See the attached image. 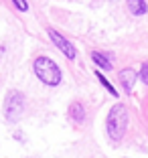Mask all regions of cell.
I'll list each match as a JSON object with an SVG mask.
<instances>
[{"mask_svg":"<svg viewBox=\"0 0 148 158\" xmlns=\"http://www.w3.org/2000/svg\"><path fill=\"white\" fill-rule=\"evenodd\" d=\"M126 128H128V110L122 103H116L110 110V114H108V122H106L108 136L118 142V140H122Z\"/></svg>","mask_w":148,"mask_h":158,"instance_id":"cell-1","label":"cell"},{"mask_svg":"<svg viewBox=\"0 0 148 158\" xmlns=\"http://www.w3.org/2000/svg\"><path fill=\"white\" fill-rule=\"evenodd\" d=\"M35 73H37V77L41 79L43 83L47 85H57L61 83V69L57 67L55 61H51L49 57H39V59H35Z\"/></svg>","mask_w":148,"mask_h":158,"instance_id":"cell-2","label":"cell"},{"mask_svg":"<svg viewBox=\"0 0 148 158\" xmlns=\"http://www.w3.org/2000/svg\"><path fill=\"white\" fill-rule=\"evenodd\" d=\"M23 110H24V95L20 91H10L8 95H6V102H4L6 120H10V122L19 120L20 114H23Z\"/></svg>","mask_w":148,"mask_h":158,"instance_id":"cell-3","label":"cell"},{"mask_svg":"<svg viewBox=\"0 0 148 158\" xmlns=\"http://www.w3.org/2000/svg\"><path fill=\"white\" fill-rule=\"evenodd\" d=\"M49 37H51V41L55 43V45L59 47L61 51L65 53V57H69V59H75V47L71 45V43L67 41L65 37H61V35L57 33V31H53V28H49Z\"/></svg>","mask_w":148,"mask_h":158,"instance_id":"cell-4","label":"cell"},{"mask_svg":"<svg viewBox=\"0 0 148 158\" xmlns=\"http://www.w3.org/2000/svg\"><path fill=\"white\" fill-rule=\"evenodd\" d=\"M120 83L124 85L126 91H132V87H134V83H136V71L134 69L120 71Z\"/></svg>","mask_w":148,"mask_h":158,"instance_id":"cell-5","label":"cell"},{"mask_svg":"<svg viewBox=\"0 0 148 158\" xmlns=\"http://www.w3.org/2000/svg\"><path fill=\"white\" fill-rule=\"evenodd\" d=\"M69 116L73 122H77V124H83L85 122V107L81 106L79 102H73L69 106Z\"/></svg>","mask_w":148,"mask_h":158,"instance_id":"cell-6","label":"cell"},{"mask_svg":"<svg viewBox=\"0 0 148 158\" xmlns=\"http://www.w3.org/2000/svg\"><path fill=\"white\" fill-rule=\"evenodd\" d=\"M128 8L134 16H142V14H146L148 6H146L144 0H128Z\"/></svg>","mask_w":148,"mask_h":158,"instance_id":"cell-7","label":"cell"},{"mask_svg":"<svg viewBox=\"0 0 148 158\" xmlns=\"http://www.w3.org/2000/svg\"><path fill=\"white\" fill-rule=\"evenodd\" d=\"M91 59H93V63H95L97 67H102V69H112V61H110V57H106L104 53L93 51V53H91Z\"/></svg>","mask_w":148,"mask_h":158,"instance_id":"cell-8","label":"cell"},{"mask_svg":"<svg viewBox=\"0 0 148 158\" xmlns=\"http://www.w3.org/2000/svg\"><path fill=\"white\" fill-rule=\"evenodd\" d=\"M95 75H97V79H99V83H102V85H104V87H106V89H108V91H110V93H112V95H114V98H118V91H116V87H114V85H112V83H110V81H108V79H106V77H104V75H102V73H99V71H97V73H95Z\"/></svg>","mask_w":148,"mask_h":158,"instance_id":"cell-9","label":"cell"},{"mask_svg":"<svg viewBox=\"0 0 148 158\" xmlns=\"http://www.w3.org/2000/svg\"><path fill=\"white\" fill-rule=\"evenodd\" d=\"M12 2H14V6H16L19 10H23V12H27V10H28L27 0H12Z\"/></svg>","mask_w":148,"mask_h":158,"instance_id":"cell-10","label":"cell"},{"mask_svg":"<svg viewBox=\"0 0 148 158\" xmlns=\"http://www.w3.org/2000/svg\"><path fill=\"white\" fill-rule=\"evenodd\" d=\"M140 79H142L144 83L148 85V63H144V65H142V69H140Z\"/></svg>","mask_w":148,"mask_h":158,"instance_id":"cell-11","label":"cell"}]
</instances>
